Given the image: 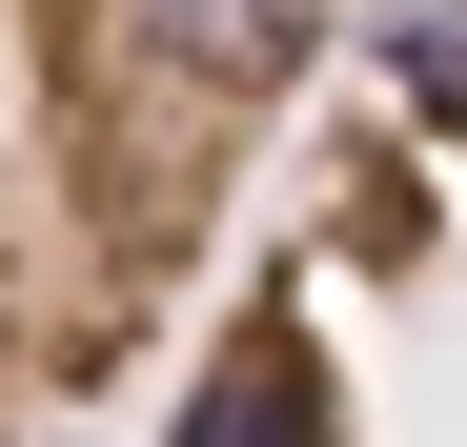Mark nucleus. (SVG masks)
Listing matches in <instances>:
<instances>
[{
	"mask_svg": "<svg viewBox=\"0 0 467 447\" xmlns=\"http://www.w3.org/2000/svg\"><path fill=\"white\" fill-rule=\"evenodd\" d=\"M285 142L305 183L223 224L163 447H467V0H366V82Z\"/></svg>",
	"mask_w": 467,
	"mask_h": 447,
	"instance_id": "nucleus-2",
	"label": "nucleus"
},
{
	"mask_svg": "<svg viewBox=\"0 0 467 447\" xmlns=\"http://www.w3.org/2000/svg\"><path fill=\"white\" fill-rule=\"evenodd\" d=\"M366 0H0V447L122 407Z\"/></svg>",
	"mask_w": 467,
	"mask_h": 447,
	"instance_id": "nucleus-1",
	"label": "nucleus"
}]
</instances>
